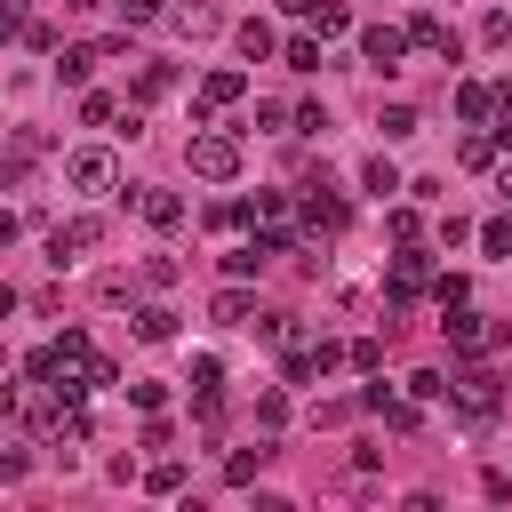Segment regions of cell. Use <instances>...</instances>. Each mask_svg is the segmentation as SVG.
Here are the masks:
<instances>
[{"instance_id":"6da1fadb","label":"cell","mask_w":512,"mask_h":512,"mask_svg":"<svg viewBox=\"0 0 512 512\" xmlns=\"http://www.w3.org/2000/svg\"><path fill=\"white\" fill-rule=\"evenodd\" d=\"M184 160H192V176L224 184V176H240V136H224V128H200V136L184 144Z\"/></svg>"},{"instance_id":"7a4b0ae2","label":"cell","mask_w":512,"mask_h":512,"mask_svg":"<svg viewBox=\"0 0 512 512\" xmlns=\"http://www.w3.org/2000/svg\"><path fill=\"white\" fill-rule=\"evenodd\" d=\"M96 240H104V224H96V216H72V224H56V232H48V264H80Z\"/></svg>"},{"instance_id":"3957f363","label":"cell","mask_w":512,"mask_h":512,"mask_svg":"<svg viewBox=\"0 0 512 512\" xmlns=\"http://www.w3.org/2000/svg\"><path fill=\"white\" fill-rule=\"evenodd\" d=\"M408 48H416V40H408L400 24H368V32H360V56H368L376 72H400V56H408Z\"/></svg>"},{"instance_id":"277c9868","label":"cell","mask_w":512,"mask_h":512,"mask_svg":"<svg viewBox=\"0 0 512 512\" xmlns=\"http://www.w3.org/2000/svg\"><path fill=\"white\" fill-rule=\"evenodd\" d=\"M64 184H72V192H112V152H96V144L72 152V160H64Z\"/></svg>"},{"instance_id":"5b68a950","label":"cell","mask_w":512,"mask_h":512,"mask_svg":"<svg viewBox=\"0 0 512 512\" xmlns=\"http://www.w3.org/2000/svg\"><path fill=\"white\" fill-rule=\"evenodd\" d=\"M256 224H264L256 240H264V248L280 256V248H288V200H280V192H264V200H256Z\"/></svg>"},{"instance_id":"8992f818","label":"cell","mask_w":512,"mask_h":512,"mask_svg":"<svg viewBox=\"0 0 512 512\" xmlns=\"http://www.w3.org/2000/svg\"><path fill=\"white\" fill-rule=\"evenodd\" d=\"M304 224H312V232H344V200L312 184V192H304Z\"/></svg>"},{"instance_id":"52a82bcc","label":"cell","mask_w":512,"mask_h":512,"mask_svg":"<svg viewBox=\"0 0 512 512\" xmlns=\"http://www.w3.org/2000/svg\"><path fill=\"white\" fill-rule=\"evenodd\" d=\"M208 312H216V328H256V320H248V312H256V296H248L240 280H232V288H224V296H216Z\"/></svg>"},{"instance_id":"ba28073f","label":"cell","mask_w":512,"mask_h":512,"mask_svg":"<svg viewBox=\"0 0 512 512\" xmlns=\"http://www.w3.org/2000/svg\"><path fill=\"white\" fill-rule=\"evenodd\" d=\"M440 328H448V344H456V352H464V360H472V352H488V328H480V320H472V312H464V304H456V312H448V320H440Z\"/></svg>"},{"instance_id":"9c48e42d","label":"cell","mask_w":512,"mask_h":512,"mask_svg":"<svg viewBox=\"0 0 512 512\" xmlns=\"http://www.w3.org/2000/svg\"><path fill=\"white\" fill-rule=\"evenodd\" d=\"M240 88H248L240 72H208V80H200V112H224V104H240Z\"/></svg>"},{"instance_id":"30bf717a","label":"cell","mask_w":512,"mask_h":512,"mask_svg":"<svg viewBox=\"0 0 512 512\" xmlns=\"http://www.w3.org/2000/svg\"><path fill=\"white\" fill-rule=\"evenodd\" d=\"M136 208H144V224H152V232H176V224H184V200H176V192H144Z\"/></svg>"},{"instance_id":"8fae6325","label":"cell","mask_w":512,"mask_h":512,"mask_svg":"<svg viewBox=\"0 0 512 512\" xmlns=\"http://www.w3.org/2000/svg\"><path fill=\"white\" fill-rule=\"evenodd\" d=\"M488 112H496V88H480V80H464V88H456V120H472V128H480Z\"/></svg>"},{"instance_id":"7c38bea8","label":"cell","mask_w":512,"mask_h":512,"mask_svg":"<svg viewBox=\"0 0 512 512\" xmlns=\"http://www.w3.org/2000/svg\"><path fill=\"white\" fill-rule=\"evenodd\" d=\"M176 32H184V40H216L224 16H216V8H176Z\"/></svg>"},{"instance_id":"4fadbf2b","label":"cell","mask_w":512,"mask_h":512,"mask_svg":"<svg viewBox=\"0 0 512 512\" xmlns=\"http://www.w3.org/2000/svg\"><path fill=\"white\" fill-rule=\"evenodd\" d=\"M272 48H280V40H272V24H264V16H248V24H240V56H248V64H264Z\"/></svg>"},{"instance_id":"5bb4252c","label":"cell","mask_w":512,"mask_h":512,"mask_svg":"<svg viewBox=\"0 0 512 512\" xmlns=\"http://www.w3.org/2000/svg\"><path fill=\"white\" fill-rule=\"evenodd\" d=\"M96 64H104V48H64V56H56V80H72V88H80Z\"/></svg>"},{"instance_id":"9a60e30c","label":"cell","mask_w":512,"mask_h":512,"mask_svg":"<svg viewBox=\"0 0 512 512\" xmlns=\"http://www.w3.org/2000/svg\"><path fill=\"white\" fill-rule=\"evenodd\" d=\"M136 336H144V344H168V336H176V312H168V304H144V312H136Z\"/></svg>"},{"instance_id":"2e32d148","label":"cell","mask_w":512,"mask_h":512,"mask_svg":"<svg viewBox=\"0 0 512 512\" xmlns=\"http://www.w3.org/2000/svg\"><path fill=\"white\" fill-rule=\"evenodd\" d=\"M360 184H368V192H376V200H392V192H400V168H392V160H384V152H376V160H368V168H360Z\"/></svg>"},{"instance_id":"e0dca14e","label":"cell","mask_w":512,"mask_h":512,"mask_svg":"<svg viewBox=\"0 0 512 512\" xmlns=\"http://www.w3.org/2000/svg\"><path fill=\"white\" fill-rule=\"evenodd\" d=\"M264 256H272V248H264V240H248V248H232V256H224V272H232V280H248V272H264Z\"/></svg>"},{"instance_id":"ac0fdd59","label":"cell","mask_w":512,"mask_h":512,"mask_svg":"<svg viewBox=\"0 0 512 512\" xmlns=\"http://www.w3.org/2000/svg\"><path fill=\"white\" fill-rule=\"evenodd\" d=\"M408 392H416V400H448V392H456V384H448V376H440V368H416V376H408Z\"/></svg>"},{"instance_id":"d6986e66","label":"cell","mask_w":512,"mask_h":512,"mask_svg":"<svg viewBox=\"0 0 512 512\" xmlns=\"http://www.w3.org/2000/svg\"><path fill=\"white\" fill-rule=\"evenodd\" d=\"M480 248H488V256H512V216H488V224H480Z\"/></svg>"},{"instance_id":"ffe728a7","label":"cell","mask_w":512,"mask_h":512,"mask_svg":"<svg viewBox=\"0 0 512 512\" xmlns=\"http://www.w3.org/2000/svg\"><path fill=\"white\" fill-rule=\"evenodd\" d=\"M288 72H320V40L296 32V40H288Z\"/></svg>"},{"instance_id":"44dd1931","label":"cell","mask_w":512,"mask_h":512,"mask_svg":"<svg viewBox=\"0 0 512 512\" xmlns=\"http://www.w3.org/2000/svg\"><path fill=\"white\" fill-rule=\"evenodd\" d=\"M168 88H176L168 64H144V72H136V96H168Z\"/></svg>"},{"instance_id":"7402d4cb","label":"cell","mask_w":512,"mask_h":512,"mask_svg":"<svg viewBox=\"0 0 512 512\" xmlns=\"http://www.w3.org/2000/svg\"><path fill=\"white\" fill-rule=\"evenodd\" d=\"M376 128H384V136H416V104H384Z\"/></svg>"},{"instance_id":"603a6c76","label":"cell","mask_w":512,"mask_h":512,"mask_svg":"<svg viewBox=\"0 0 512 512\" xmlns=\"http://www.w3.org/2000/svg\"><path fill=\"white\" fill-rule=\"evenodd\" d=\"M144 488H152V496H176V488H184V464H176V456H168V464H152V480H144Z\"/></svg>"},{"instance_id":"cb8c5ba5","label":"cell","mask_w":512,"mask_h":512,"mask_svg":"<svg viewBox=\"0 0 512 512\" xmlns=\"http://www.w3.org/2000/svg\"><path fill=\"white\" fill-rule=\"evenodd\" d=\"M144 288H176V256H144Z\"/></svg>"},{"instance_id":"d4e9b609","label":"cell","mask_w":512,"mask_h":512,"mask_svg":"<svg viewBox=\"0 0 512 512\" xmlns=\"http://www.w3.org/2000/svg\"><path fill=\"white\" fill-rule=\"evenodd\" d=\"M216 376H224V368H216V352H200V360H192V392L208 400V392H216Z\"/></svg>"},{"instance_id":"484cf974","label":"cell","mask_w":512,"mask_h":512,"mask_svg":"<svg viewBox=\"0 0 512 512\" xmlns=\"http://www.w3.org/2000/svg\"><path fill=\"white\" fill-rule=\"evenodd\" d=\"M256 464H264V448H240V456H224V480H256Z\"/></svg>"},{"instance_id":"4316f807","label":"cell","mask_w":512,"mask_h":512,"mask_svg":"<svg viewBox=\"0 0 512 512\" xmlns=\"http://www.w3.org/2000/svg\"><path fill=\"white\" fill-rule=\"evenodd\" d=\"M480 40H488V48H504V40H512V16H504V8H496V16H480Z\"/></svg>"},{"instance_id":"83f0119b","label":"cell","mask_w":512,"mask_h":512,"mask_svg":"<svg viewBox=\"0 0 512 512\" xmlns=\"http://www.w3.org/2000/svg\"><path fill=\"white\" fill-rule=\"evenodd\" d=\"M80 120H88V128H104V120H120V112H112V96H80Z\"/></svg>"},{"instance_id":"f1b7e54d","label":"cell","mask_w":512,"mask_h":512,"mask_svg":"<svg viewBox=\"0 0 512 512\" xmlns=\"http://www.w3.org/2000/svg\"><path fill=\"white\" fill-rule=\"evenodd\" d=\"M120 16H128V24H160L168 8H160V0H120Z\"/></svg>"},{"instance_id":"f546056e","label":"cell","mask_w":512,"mask_h":512,"mask_svg":"<svg viewBox=\"0 0 512 512\" xmlns=\"http://www.w3.org/2000/svg\"><path fill=\"white\" fill-rule=\"evenodd\" d=\"M280 8H288V16H312V8H320V0H280Z\"/></svg>"},{"instance_id":"4dcf8cb0","label":"cell","mask_w":512,"mask_h":512,"mask_svg":"<svg viewBox=\"0 0 512 512\" xmlns=\"http://www.w3.org/2000/svg\"><path fill=\"white\" fill-rule=\"evenodd\" d=\"M496 192H504V200H512V168H504V176H496Z\"/></svg>"},{"instance_id":"1f68e13d","label":"cell","mask_w":512,"mask_h":512,"mask_svg":"<svg viewBox=\"0 0 512 512\" xmlns=\"http://www.w3.org/2000/svg\"><path fill=\"white\" fill-rule=\"evenodd\" d=\"M64 8H80V16H88V8H104V0H64Z\"/></svg>"}]
</instances>
